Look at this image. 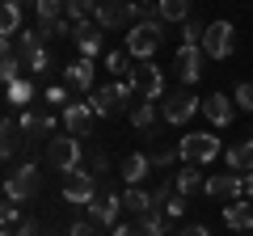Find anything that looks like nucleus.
<instances>
[{
	"mask_svg": "<svg viewBox=\"0 0 253 236\" xmlns=\"http://www.w3.org/2000/svg\"><path fill=\"white\" fill-rule=\"evenodd\" d=\"M46 160H51L59 173H72L76 164H81V139H76V135L51 139V144H46Z\"/></svg>",
	"mask_w": 253,
	"mask_h": 236,
	"instance_id": "9",
	"label": "nucleus"
},
{
	"mask_svg": "<svg viewBox=\"0 0 253 236\" xmlns=\"http://www.w3.org/2000/svg\"><path fill=\"white\" fill-rule=\"evenodd\" d=\"M106 169H110L106 152H101V148H93V152H89V173H93V177H106Z\"/></svg>",
	"mask_w": 253,
	"mask_h": 236,
	"instance_id": "37",
	"label": "nucleus"
},
{
	"mask_svg": "<svg viewBox=\"0 0 253 236\" xmlns=\"http://www.w3.org/2000/svg\"><path fill=\"white\" fill-rule=\"evenodd\" d=\"M76 46H81V59H97L101 55V26L97 21H81V26L72 30Z\"/></svg>",
	"mask_w": 253,
	"mask_h": 236,
	"instance_id": "16",
	"label": "nucleus"
},
{
	"mask_svg": "<svg viewBox=\"0 0 253 236\" xmlns=\"http://www.w3.org/2000/svg\"><path fill=\"white\" fill-rule=\"evenodd\" d=\"M232 101H236V106H241V110H249V114H253V80H245V84H236V93H232Z\"/></svg>",
	"mask_w": 253,
	"mask_h": 236,
	"instance_id": "36",
	"label": "nucleus"
},
{
	"mask_svg": "<svg viewBox=\"0 0 253 236\" xmlns=\"http://www.w3.org/2000/svg\"><path fill=\"white\" fill-rule=\"evenodd\" d=\"M97 198V177L89 169H72L63 173V202H72V207H89Z\"/></svg>",
	"mask_w": 253,
	"mask_h": 236,
	"instance_id": "6",
	"label": "nucleus"
},
{
	"mask_svg": "<svg viewBox=\"0 0 253 236\" xmlns=\"http://www.w3.org/2000/svg\"><path fill=\"white\" fill-rule=\"evenodd\" d=\"M0 215H4V228H13V224H17V202H9V198H4V207H0Z\"/></svg>",
	"mask_w": 253,
	"mask_h": 236,
	"instance_id": "40",
	"label": "nucleus"
},
{
	"mask_svg": "<svg viewBox=\"0 0 253 236\" xmlns=\"http://www.w3.org/2000/svg\"><path fill=\"white\" fill-rule=\"evenodd\" d=\"M110 236H144L139 228H131V224H118V228H110Z\"/></svg>",
	"mask_w": 253,
	"mask_h": 236,
	"instance_id": "41",
	"label": "nucleus"
},
{
	"mask_svg": "<svg viewBox=\"0 0 253 236\" xmlns=\"http://www.w3.org/2000/svg\"><path fill=\"white\" fill-rule=\"evenodd\" d=\"M0 30H4V38L21 34V4H4L0 9Z\"/></svg>",
	"mask_w": 253,
	"mask_h": 236,
	"instance_id": "31",
	"label": "nucleus"
},
{
	"mask_svg": "<svg viewBox=\"0 0 253 236\" xmlns=\"http://www.w3.org/2000/svg\"><path fill=\"white\" fill-rule=\"evenodd\" d=\"M89 211H93V224H101V228H118L123 198H118V194H97V198L89 202Z\"/></svg>",
	"mask_w": 253,
	"mask_h": 236,
	"instance_id": "14",
	"label": "nucleus"
},
{
	"mask_svg": "<svg viewBox=\"0 0 253 236\" xmlns=\"http://www.w3.org/2000/svg\"><path fill=\"white\" fill-rule=\"evenodd\" d=\"M245 198L253 202V173H245Z\"/></svg>",
	"mask_w": 253,
	"mask_h": 236,
	"instance_id": "44",
	"label": "nucleus"
},
{
	"mask_svg": "<svg viewBox=\"0 0 253 236\" xmlns=\"http://www.w3.org/2000/svg\"><path fill=\"white\" fill-rule=\"evenodd\" d=\"M203 34H207V26H203V21H186L181 42H186V46H203Z\"/></svg>",
	"mask_w": 253,
	"mask_h": 236,
	"instance_id": "34",
	"label": "nucleus"
},
{
	"mask_svg": "<svg viewBox=\"0 0 253 236\" xmlns=\"http://www.w3.org/2000/svg\"><path fill=\"white\" fill-rule=\"evenodd\" d=\"M17 144H21V127H17V118H4V122H0V156H4V160H13Z\"/></svg>",
	"mask_w": 253,
	"mask_h": 236,
	"instance_id": "25",
	"label": "nucleus"
},
{
	"mask_svg": "<svg viewBox=\"0 0 253 236\" xmlns=\"http://www.w3.org/2000/svg\"><path fill=\"white\" fill-rule=\"evenodd\" d=\"M203 101L194 97L190 89H177V93H165L161 97V118L165 122H173V127H181L186 118H194V110H199Z\"/></svg>",
	"mask_w": 253,
	"mask_h": 236,
	"instance_id": "7",
	"label": "nucleus"
},
{
	"mask_svg": "<svg viewBox=\"0 0 253 236\" xmlns=\"http://www.w3.org/2000/svg\"><path fill=\"white\" fill-rule=\"evenodd\" d=\"M148 169H152V156H148V152H131L123 160V182L126 186H139L148 177Z\"/></svg>",
	"mask_w": 253,
	"mask_h": 236,
	"instance_id": "22",
	"label": "nucleus"
},
{
	"mask_svg": "<svg viewBox=\"0 0 253 236\" xmlns=\"http://www.w3.org/2000/svg\"><path fill=\"white\" fill-rule=\"evenodd\" d=\"M139 232L144 236H169V215H165V211H148V215L139 219Z\"/></svg>",
	"mask_w": 253,
	"mask_h": 236,
	"instance_id": "28",
	"label": "nucleus"
},
{
	"mask_svg": "<svg viewBox=\"0 0 253 236\" xmlns=\"http://www.w3.org/2000/svg\"><path fill=\"white\" fill-rule=\"evenodd\" d=\"M181 160L186 164H207V160H215V156H224V148H219V139L215 135H207V131H194V135H181Z\"/></svg>",
	"mask_w": 253,
	"mask_h": 236,
	"instance_id": "4",
	"label": "nucleus"
},
{
	"mask_svg": "<svg viewBox=\"0 0 253 236\" xmlns=\"http://www.w3.org/2000/svg\"><path fill=\"white\" fill-rule=\"evenodd\" d=\"M203 190L211 198H245V173H215Z\"/></svg>",
	"mask_w": 253,
	"mask_h": 236,
	"instance_id": "13",
	"label": "nucleus"
},
{
	"mask_svg": "<svg viewBox=\"0 0 253 236\" xmlns=\"http://www.w3.org/2000/svg\"><path fill=\"white\" fill-rule=\"evenodd\" d=\"M38 186H42V173H38L34 160H26V164H17L13 177L4 182V198H9V202H26V198L38 194Z\"/></svg>",
	"mask_w": 253,
	"mask_h": 236,
	"instance_id": "5",
	"label": "nucleus"
},
{
	"mask_svg": "<svg viewBox=\"0 0 253 236\" xmlns=\"http://www.w3.org/2000/svg\"><path fill=\"white\" fill-rule=\"evenodd\" d=\"M148 17V4H139V0H101L97 13H93V21H97L101 30H123L126 21L135 26V21Z\"/></svg>",
	"mask_w": 253,
	"mask_h": 236,
	"instance_id": "2",
	"label": "nucleus"
},
{
	"mask_svg": "<svg viewBox=\"0 0 253 236\" xmlns=\"http://www.w3.org/2000/svg\"><path fill=\"white\" fill-rule=\"evenodd\" d=\"M165 21H135V26L126 30V55H131V59H139V64H144V59H152L156 51H161V42H165Z\"/></svg>",
	"mask_w": 253,
	"mask_h": 236,
	"instance_id": "1",
	"label": "nucleus"
},
{
	"mask_svg": "<svg viewBox=\"0 0 253 236\" xmlns=\"http://www.w3.org/2000/svg\"><path fill=\"white\" fill-rule=\"evenodd\" d=\"M177 236H207V228H203V224H190V228H181Z\"/></svg>",
	"mask_w": 253,
	"mask_h": 236,
	"instance_id": "43",
	"label": "nucleus"
},
{
	"mask_svg": "<svg viewBox=\"0 0 253 236\" xmlns=\"http://www.w3.org/2000/svg\"><path fill=\"white\" fill-rule=\"evenodd\" d=\"M181 211H186V194H173V198L165 202V215H169V219H177Z\"/></svg>",
	"mask_w": 253,
	"mask_h": 236,
	"instance_id": "38",
	"label": "nucleus"
},
{
	"mask_svg": "<svg viewBox=\"0 0 253 236\" xmlns=\"http://www.w3.org/2000/svg\"><path fill=\"white\" fill-rule=\"evenodd\" d=\"M46 101H51V106H63V101H68V89H63V84H51V89H46Z\"/></svg>",
	"mask_w": 253,
	"mask_h": 236,
	"instance_id": "39",
	"label": "nucleus"
},
{
	"mask_svg": "<svg viewBox=\"0 0 253 236\" xmlns=\"http://www.w3.org/2000/svg\"><path fill=\"white\" fill-rule=\"evenodd\" d=\"M224 224L232 228V232H253V202L249 198H236L224 207Z\"/></svg>",
	"mask_w": 253,
	"mask_h": 236,
	"instance_id": "20",
	"label": "nucleus"
},
{
	"mask_svg": "<svg viewBox=\"0 0 253 236\" xmlns=\"http://www.w3.org/2000/svg\"><path fill=\"white\" fill-rule=\"evenodd\" d=\"M224 164L228 169H245V173H253V135L245 139V144H232L224 152Z\"/></svg>",
	"mask_w": 253,
	"mask_h": 236,
	"instance_id": "23",
	"label": "nucleus"
},
{
	"mask_svg": "<svg viewBox=\"0 0 253 236\" xmlns=\"http://www.w3.org/2000/svg\"><path fill=\"white\" fill-rule=\"evenodd\" d=\"M177 76L186 84H199V76H203V46H186V42L177 46Z\"/></svg>",
	"mask_w": 253,
	"mask_h": 236,
	"instance_id": "15",
	"label": "nucleus"
},
{
	"mask_svg": "<svg viewBox=\"0 0 253 236\" xmlns=\"http://www.w3.org/2000/svg\"><path fill=\"white\" fill-rule=\"evenodd\" d=\"M131 84H135V93H144V101H161L165 97V72L156 64H148V59L131 72Z\"/></svg>",
	"mask_w": 253,
	"mask_h": 236,
	"instance_id": "10",
	"label": "nucleus"
},
{
	"mask_svg": "<svg viewBox=\"0 0 253 236\" xmlns=\"http://www.w3.org/2000/svg\"><path fill=\"white\" fill-rule=\"evenodd\" d=\"M68 236H93V224H84V219H81V224L68 228Z\"/></svg>",
	"mask_w": 253,
	"mask_h": 236,
	"instance_id": "42",
	"label": "nucleus"
},
{
	"mask_svg": "<svg viewBox=\"0 0 253 236\" xmlns=\"http://www.w3.org/2000/svg\"><path fill=\"white\" fill-rule=\"evenodd\" d=\"M4 97H9V106H17V110H30V101H34V84L21 76V80H13L9 89H4Z\"/></svg>",
	"mask_w": 253,
	"mask_h": 236,
	"instance_id": "26",
	"label": "nucleus"
},
{
	"mask_svg": "<svg viewBox=\"0 0 253 236\" xmlns=\"http://www.w3.org/2000/svg\"><path fill=\"white\" fill-rule=\"evenodd\" d=\"M232 51H236V30H232V21H211L207 34H203V55H211V59H228Z\"/></svg>",
	"mask_w": 253,
	"mask_h": 236,
	"instance_id": "8",
	"label": "nucleus"
},
{
	"mask_svg": "<svg viewBox=\"0 0 253 236\" xmlns=\"http://www.w3.org/2000/svg\"><path fill=\"white\" fill-rule=\"evenodd\" d=\"M148 156H152V169H165V164L181 160V148H156V152H148Z\"/></svg>",
	"mask_w": 253,
	"mask_h": 236,
	"instance_id": "35",
	"label": "nucleus"
},
{
	"mask_svg": "<svg viewBox=\"0 0 253 236\" xmlns=\"http://www.w3.org/2000/svg\"><path fill=\"white\" fill-rule=\"evenodd\" d=\"M173 182H177V194H186V198H190L194 190H199V186H207V182H203V173H199V164H190V169H181L177 177H173Z\"/></svg>",
	"mask_w": 253,
	"mask_h": 236,
	"instance_id": "29",
	"label": "nucleus"
},
{
	"mask_svg": "<svg viewBox=\"0 0 253 236\" xmlns=\"http://www.w3.org/2000/svg\"><path fill=\"white\" fill-rule=\"evenodd\" d=\"M203 114H207V122H211V127H232L236 106L224 97V93H211V97L203 101Z\"/></svg>",
	"mask_w": 253,
	"mask_h": 236,
	"instance_id": "17",
	"label": "nucleus"
},
{
	"mask_svg": "<svg viewBox=\"0 0 253 236\" xmlns=\"http://www.w3.org/2000/svg\"><path fill=\"white\" fill-rule=\"evenodd\" d=\"M123 211H131V215H148V211H156V202H152V194H148V190H139V186H126V194H123Z\"/></svg>",
	"mask_w": 253,
	"mask_h": 236,
	"instance_id": "24",
	"label": "nucleus"
},
{
	"mask_svg": "<svg viewBox=\"0 0 253 236\" xmlns=\"http://www.w3.org/2000/svg\"><path fill=\"white\" fill-rule=\"evenodd\" d=\"M106 68H110L114 76H131V72H135V68H131V55H126V51H110V55H106Z\"/></svg>",
	"mask_w": 253,
	"mask_h": 236,
	"instance_id": "33",
	"label": "nucleus"
},
{
	"mask_svg": "<svg viewBox=\"0 0 253 236\" xmlns=\"http://www.w3.org/2000/svg\"><path fill=\"white\" fill-rule=\"evenodd\" d=\"M63 80L76 93H93V59H72V64L63 68Z\"/></svg>",
	"mask_w": 253,
	"mask_h": 236,
	"instance_id": "19",
	"label": "nucleus"
},
{
	"mask_svg": "<svg viewBox=\"0 0 253 236\" xmlns=\"http://www.w3.org/2000/svg\"><path fill=\"white\" fill-rule=\"evenodd\" d=\"M38 21H63L68 17V0H34Z\"/></svg>",
	"mask_w": 253,
	"mask_h": 236,
	"instance_id": "30",
	"label": "nucleus"
},
{
	"mask_svg": "<svg viewBox=\"0 0 253 236\" xmlns=\"http://www.w3.org/2000/svg\"><path fill=\"white\" fill-rule=\"evenodd\" d=\"M51 68H55V59H51V51H46V46H38V51L26 55V72L42 76V72H51Z\"/></svg>",
	"mask_w": 253,
	"mask_h": 236,
	"instance_id": "32",
	"label": "nucleus"
},
{
	"mask_svg": "<svg viewBox=\"0 0 253 236\" xmlns=\"http://www.w3.org/2000/svg\"><path fill=\"white\" fill-rule=\"evenodd\" d=\"M89 127H93V106L89 101H72V106H63V131L68 135H89Z\"/></svg>",
	"mask_w": 253,
	"mask_h": 236,
	"instance_id": "12",
	"label": "nucleus"
},
{
	"mask_svg": "<svg viewBox=\"0 0 253 236\" xmlns=\"http://www.w3.org/2000/svg\"><path fill=\"white\" fill-rule=\"evenodd\" d=\"M190 4L194 0H156V4H148V17L152 21H190Z\"/></svg>",
	"mask_w": 253,
	"mask_h": 236,
	"instance_id": "18",
	"label": "nucleus"
},
{
	"mask_svg": "<svg viewBox=\"0 0 253 236\" xmlns=\"http://www.w3.org/2000/svg\"><path fill=\"white\" fill-rule=\"evenodd\" d=\"M4 4H21V0H4Z\"/></svg>",
	"mask_w": 253,
	"mask_h": 236,
	"instance_id": "45",
	"label": "nucleus"
},
{
	"mask_svg": "<svg viewBox=\"0 0 253 236\" xmlns=\"http://www.w3.org/2000/svg\"><path fill=\"white\" fill-rule=\"evenodd\" d=\"M139 4H144V0H139ZM152 4H156V0H152Z\"/></svg>",
	"mask_w": 253,
	"mask_h": 236,
	"instance_id": "46",
	"label": "nucleus"
},
{
	"mask_svg": "<svg viewBox=\"0 0 253 236\" xmlns=\"http://www.w3.org/2000/svg\"><path fill=\"white\" fill-rule=\"evenodd\" d=\"M131 93H135V84H131V76H126V80H118V84L93 89L89 93V106H93V114L110 118V114H118V110H126V97H131Z\"/></svg>",
	"mask_w": 253,
	"mask_h": 236,
	"instance_id": "3",
	"label": "nucleus"
},
{
	"mask_svg": "<svg viewBox=\"0 0 253 236\" xmlns=\"http://www.w3.org/2000/svg\"><path fill=\"white\" fill-rule=\"evenodd\" d=\"M21 64H26L21 51L13 46V38H4V55H0V84H4V89H9L13 80H21Z\"/></svg>",
	"mask_w": 253,
	"mask_h": 236,
	"instance_id": "21",
	"label": "nucleus"
},
{
	"mask_svg": "<svg viewBox=\"0 0 253 236\" xmlns=\"http://www.w3.org/2000/svg\"><path fill=\"white\" fill-rule=\"evenodd\" d=\"M156 114H161V101H139L135 110H131V127H139V131H148L156 122Z\"/></svg>",
	"mask_w": 253,
	"mask_h": 236,
	"instance_id": "27",
	"label": "nucleus"
},
{
	"mask_svg": "<svg viewBox=\"0 0 253 236\" xmlns=\"http://www.w3.org/2000/svg\"><path fill=\"white\" fill-rule=\"evenodd\" d=\"M17 127H21V139H26V144H38V139H46L55 131V118L46 114V110H21Z\"/></svg>",
	"mask_w": 253,
	"mask_h": 236,
	"instance_id": "11",
	"label": "nucleus"
}]
</instances>
